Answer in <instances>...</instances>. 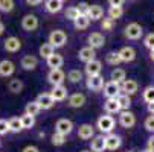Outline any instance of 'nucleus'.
I'll use <instances>...</instances> for the list:
<instances>
[{
	"label": "nucleus",
	"mask_w": 154,
	"mask_h": 152,
	"mask_svg": "<svg viewBox=\"0 0 154 152\" xmlns=\"http://www.w3.org/2000/svg\"><path fill=\"white\" fill-rule=\"evenodd\" d=\"M84 72H85L87 76H98V75H101V72H102V62L98 61V59H93L90 62H87L85 67H84Z\"/></svg>",
	"instance_id": "12"
},
{
	"label": "nucleus",
	"mask_w": 154,
	"mask_h": 152,
	"mask_svg": "<svg viewBox=\"0 0 154 152\" xmlns=\"http://www.w3.org/2000/svg\"><path fill=\"white\" fill-rule=\"evenodd\" d=\"M79 15H81V12L76 6H70V8H67V11H66V18L72 20V21H75Z\"/></svg>",
	"instance_id": "39"
},
{
	"label": "nucleus",
	"mask_w": 154,
	"mask_h": 152,
	"mask_svg": "<svg viewBox=\"0 0 154 152\" xmlns=\"http://www.w3.org/2000/svg\"><path fill=\"white\" fill-rule=\"evenodd\" d=\"M3 47H5L6 52H9V53H15V52H18V50L21 49V40L17 38V37H9V38H6Z\"/></svg>",
	"instance_id": "19"
},
{
	"label": "nucleus",
	"mask_w": 154,
	"mask_h": 152,
	"mask_svg": "<svg viewBox=\"0 0 154 152\" xmlns=\"http://www.w3.org/2000/svg\"><path fill=\"white\" fill-rule=\"evenodd\" d=\"M67 103H69V106H72V108H81V106H84V103H85V96H84L82 93H73L72 96H69Z\"/></svg>",
	"instance_id": "24"
},
{
	"label": "nucleus",
	"mask_w": 154,
	"mask_h": 152,
	"mask_svg": "<svg viewBox=\"0 0 154 152\" xmlns=\"http://www.w3.org/2000/svg\"><path fill=\"white\" fill-rule=\"evenodd\" d=\"M14 72H15V66L12 61H9V59L0 61V76L2 78H9L14 75Z\"/></svg>",
	"instance_id": "18"
},
{
	"label": "nucleus",
	"mask_w": 154,
	"mask_h": 152,
	"mask_svg": "<svg viewBox=\"0 0 154 152\" xmlns=\"http://www.w3.org/2000/svg\"><path fill=\"white\" fill-rule=\"evenodd\" d=\"M87 41H89V46L96 50V49L104 47V44H105V37H104L101 32H92V34L89 35V38H87Z\"/></svg>",
	"instance_id": "14"
},
{
	"label": "nucleus",
	"mask_w": 154,
	"mask_h": 152,
	"mask_svg": "<svg viewBox=\"0 0 154 152\" xmlns=\"http://www.w3.org/2000/svg\"><path fill=\"white\" fill-rule=\"evenodd\" d=\"M149 56H151V59H152V61H154V49H152V50H151V53H149Z\"/></svg>",
	"instance_id": "54"
},
{
	"label": "nucleus",
	"mask_w": 154,
	"mask_h": 152,
	"mask_svg": "<svg viewBox=\"0 0 154 152\" xmlns=\"http://www.w3.org/2000/svg\"><path fill=\"white\" fill-rule=\"evenodd\" d=\"M73 25H75V29H78V31H84V29L89 28V25H90V18L87 17V15H79V17L73 21Z\"/></svg>",
	"instance_id": "30"
},
{
	"label": "nucleus",
	"mask_w": 154,
	"mask_h": 152,
	"mask_svg": "<svg viewBox=\"0 0 154 152\" xmlns=\"http://www.w3.org/2000/svg\"><path fill=\"white\" fill-rule=\"evenodd\" d=\"M143 100L146 103H152L154 102V85H149L143 90Z\"/></svg>",
	"instance_id": "41"
},
{
	"label": "nucleus",
	"mask_w": 154,
	"mask_h": 152,
	"mask_svg": "<svg viewBox=\"0 0 154 152\" xmlns=\"http://www.w3.org/2000/svg\"><path fill=\"white\" fill-rule=\"evenodd\" d=\"M61 2H67V0H61Z\"/></svg>",
	"instance_id": "57"
},
{
	"label": "nucleus",
	"mask_w": 154,
	"mask_h": 152,
	"mask_svg": "<svg viewBox=\"0 0 154 152\" xmlns=\"http://www.w3.org/2000/svg\"><path fill=\"white\" fill-rule=\"evenodd\" d=\"M104 96L107 99H116L121 94V84L115 82V81H108L104 84Z\"/></svg>",
	"instance_id": "4"
},
{
	"label": "nucleus",
	"mask_w": 154,
	"mask_h": 152,
	"mask_svg": "<svg viewBox=\"0 0 154 152\" xmlns=\"http://www.w3.org/2000/svg\"><path fill=\"white\" fill-rule=\"evenodd\" d=\"M0 148H2V142H0Z\"/></svg>",
	"instance_id": "58"
},
{
	"label": "nucleus",
	"mask_w": 154,
	"mask_h": 152,
	"mask_svg": "<svg viewBox=\"0 0 154 152\" xmlns=\"http://www.w3.org/2000/svg\"><path fill=\"white\" fill-rule=\"evenodd\" d=\"M124 15V9L122 6H110L108 8V18L112 20H118Z\"/></svg>",
	"instance_id": "38"
},
{
	"label": "nucleus",
	"mask_w": 154,
	"mask_h": 152,
	"mask_svg": "<svg viewBox=\"0 0 154 152\" xmlns=\"http://www.w3.org/2000/svg\"><path fill=\"white\" fill-rule=\"evenodd\" d=\"M43 2H45V0H26V3L31 5V6H37V5H40Z\"/></svg>",
	"instance_id": "51"
},
{
	"label": "nucleus",
	"mask_w": 154,
	"mask_h": 152,
	"mask_svg": "<svg viewBox=\"0 0 154 152\" xmlns=\"http://www.w3.org/2000/svg\"><path fill=\"white\" fill-rule=\"evenodd\" d=\"M35 102L38 103V106L41 108V110H51V108L55 105V100L51 96V93H40L37 96Z\"/></svg>",
	"instance_id": "7"
},
{
	"label": "nucleus",
	"mask_w": 154,
	"mask_h": 152,
	"mask_svg": "<svg viewBox=\"0 0 154 152\" xmlns=\"http://www.w3.org/2000/svg\"><path fill=\"white\" fill-rule=\"evenodd\" d=\"M81 12V15H87V9H89V3H85V2H81L78 6H76Z\"/></svg>",
	"instance_id": "47"
},
{
	"label": "nucleus",
	"mask_w": 154,
	"mask_h": 152,
	"mask_svg": "<svg viewBox=\"0 0 154 152\" xmlns=\"http://www.w3.org/2000/svg\"><path fill=\"white\" fill-rule=\"evenodd\" d=\"M113 26H115V20H112V18H104L101 21V28L104 31H112Z\"/></svg>",
	"instance_id": "45"
},
{
	"label": "nucleus",
	"mask_w": 154,
	"mask_h": 152,
	"mask_svg": "<svg viewBox=\"0 0 154 152\" xmlns=\"http://www.w3.org/2000/svg\"><path fill=\"white\" fill-rule=\"evenodd\" d=\"M73 131V122L69 119H58L55 123V133H60L63 136H69Z\"/></svg>",
	"instance_id": "5"
},
{
	"label": "nucleus",
	"mask_w": 154,
	"mask_h": 152,
	"mask_svg": "<svg viewBox=\"0 0 154 152\" xmlns=\"http://www.w3.org/2000/svg\"><path fill=\"white\" fill-rule=\"evenodd\" d=\"M148 111H149L151 116H154V102L152 103H148Z\"/></svg>",
	"instance_id": "52"
},
{
	"label": "nucleus",
	"mask_w": 154,
	"mask_h": 152,
	"mask_svg": "<svg viewBox=\"0 0 154 152\" xmlns=\"http://www.w3.org/2000/svg\"><path fill=\"white\" fill-rule=\"evenodd\" d=\"M139 90V84L134 81V79H125L122 84H121V93L124 91V94H128V96H133L136 94Z\"/></svg>",
	"instance_id": "13"
},
{
	"label": "nucleus",
	"mask_w": 154,
	"mask_h": 152,
	"mask_svg": "<svg viewBox=\"0 0 154 152\" xmlns=\"http://www.w3.org/2000/svg\"><path fill=\"white\" fill-rule=\"evenodd\" d=\"M21 152H40V149L37 146H34V145H28L26 148H23Z\"/></svg>",
	"instance_id": "48"
},
{
	"label": "nucleus",
	"mask_w": 154,
	"mask_h": 152,
	"mask_svg": "<svg viewBox=\"0 0 154 152\" xmlns=\"http://www.w3.org/2000/svg\"><path fill=\"white\" fill-rule=\"evenodd\" d=\"M20 122H21V128H23V129H31L35 125V117L25 113L23 116L20 117Z\"/></svg>",
	"instance_id": "32"
},
{
	"label": "nucleus",
	"mask_w": 154,
	"mask_h": 152,
	"mask_svg": "<svg viewBox=\"0 0 154 152\" xmlns=\"http://www.w3.org/2000/svg\"><path fill=\"white\" fill-rule=\"evenodd\" d=\"M41 111V108L38 106V103L35 102V100H32V102H29V103H26V106H25V113L26 114H29V116H38V113Z\"/></svg>",
	"instance_id": "33"
},
{
	"label": "nucleus",
	"mask_w": 154,
	"mask_h": 152,
	"mask_svg": "<svg viewBox=\"0 0 154 152\" xmlns=\"http://www.w3.org/2000/svg\"><path fill=\"white\" fill-rule=\"evenodd\" d=\"M143 126H145V129L148 133L154 134V116H148L143 122Z\"/></svg>",
	"instance_id": "43"
},
{
	"label": "nucleus",
	"mask_w": 154,
	"mask_h": 152,
	"mask_svg": "<svg viewBox=\"0 0 154 152\" xmlns=\"http://www.w3.org/2000/svg\"><path fill=\"white\" fill-rule=\"evenodd\" d=\"M118 53H119L121 62H131V61H134V58H136V50L133 47H130V46L122 47Z\"/></svg>",
	"instance_id": "22"
},
{
	"label": "nucleus",
	"mask_w": 154,
	"mask_h": 152,
	"mask_svg": "<svg viewBox=\"0 0 154 152\" xmlns=\"http://www.w3.org/2000/svg\"><path fill=\"white\" fill-rule=\"evenodd\" d=\"M23 82H21L20 79H11L9 82H8V90L12 93V94H20L21 91H23Z\"/></svg>",
	"instance_id": "28"
},
{
	"label": "nucleus",
	"mask_w": 154,
	"mask_h": 152,
	"mask_svg": "<svg viewBox=\"0 0 154 152\" xmlns=\"http://www.w3.org/2000/svg\"><path fill=\"white\" fill-rule=\"evenodd\" d=\"M90 151L92 152H104L105 151V136L104 134H99V136H93L92 137Z\"/></svg>",
	"instance_id": "17"
},
{
	"label": "nucleus",
	"mask_w": 154,
	"mask_h": 152,
	"mask_svg": "<svg viewBox=\"0 0 154 152\" xmlns=\"http://www.w3.org/2000/svg\"><path fill=\"white\" fill-rule=\"evenodd\" d=\"M143 46H145L146 49H149V50L154 49V34H152V32L148 34V35L143 38Z\"/></svg>",
	"instance_id": "44"
},
{
	"label": "nucleus",
	"mask_w": 154,
	"mask_h": 152,
	"mask_svg": "<svg viewBox=\"0 0 154 152\" xmlns=\"http://www.w3.org/2000/svg\"><path fill=\"white\" fill-rule=\"evenodd\" d=\"M104 111L107 114H118V113H121L118 100L116 99H107L105 103H104Z\"/></svg>",
	"instance_id": "25"
},
{
	"label": "nucleus",
	"mask_w": 154,
	"mask_h": 152,
	"mask_svg": "<svg viewBox=\"0 0 154 152\" xmlns=\"http://www.w3.org/2000/svg\"><path fill=\"white\" fill-rule=\"evenodd\" d=\"M105 62H107V64H110V66H113V67L119 66V64H121L119 53H118V52H108V53H107V56H105Z\"/></svg>",
	"instance_id": "34"
},
{
	"label": "nucleus",
	"mask_w": 154,
	"mask_h": 152,
	"mask_svg": "<svg viewBox=\"0 0 154 152\" xmlns=\"http://www.w3.org/2000/svg\"><path fill=\"white\" fill-rule=\"evenodd\" d=\"M14 6V0H0V11L2 12H11Z\"/></svg>",
	"instance_id": "42"
},
{
	"label": "nucleus",
	"mask_w": 154,
	"mask_h": 152,
	"mask_svg": "<svg viewBox=\"0 0 154 152\" xmlns=\"http://www.w3.org/2000/svg\"><path fill=\"white\" fill-rule=\"evenodd\" d=\"M95 56H96V50H95L93 47H90V46H85V47L79 49V52H78V58H79V61H82L84 64L96 59Z\"/></svg>",
	"instance_id": "15"
},
{
	"label": "nucleus",
	"mask_w": 154,
	"mask_h": 152,
	"mask_svg": "<svg viewBox=\"0 0 154 152\" xmlns=\"http://www.w3.org/2000/svg\"><path fill=\"white\" fill-rule=\"evenodd\" d=\"M140 152H154V151H151V149H148V148H146V149H143V151H140Z\"/></svg>",
	"instance_id": "55"
},
{
	"label": "nucleus",
	"mask_w": 154,
	"mask_h": 152,
	"mask_svg": "<svg viewBox=\"0 0 154 152\" xmlns=\"http://www.w3.org/2000/svg\"><path fill=\"white\" fill-rule=\"evenodd\" d=\"M115 126H116L115 119H113L112 116H108V114H107V116H101V117L96 120V128L99 129L101 134H104V136L113 133Z\"/></svg>",
	"instance_id": "1"
},
{
	"label": "nucleus",
	"mask_w": 154,
	"mask_h": 152,
	"mask_svg": "<svg viewBox=\"0 0 154 152\" xmlns=\"http://www.w3.org/2000/svg\"><path fill=\"white\" fill-rule=\"evenodd\" d=\"M125 0H108L110 6H122Z\"/></svg>",
	"instance_id": "49"
},
{
	"label": "nucleus",
	"mask_w": 154,
	"mask_h": 152,
	"mask_svg": "<svg viewBox=\"0 0 154 152\" xmlns=\"http://www.w3.org/2000/svg\"><path fill=\"white\" fill-rule=\"evenodd\" d=\"M119 125L122 128H133L136 125V116H134V113H131L130 110L121 111L119 113Z\"/></svg>",
	"instance_id": "6"
},
{
	"label": "nucleus",
	"mask_w": 154,
	"mask_h": 152,
	"mask_svg": "<svg viewBox=\"0 0 154 152\" xmlns=\"http://www.w3.org/2000/svg\"><path fill=\"white\" fill-rule=\"evenodd\" d=\"M9 133V125H8V120L5 119H0V136H5Z\"/></svg>",
	"instance_id": "46"
},
{
	"label": "nucleus",
	"mask_w": 154,
	"mask_h": 152,
	"mask_svg": "<svg viewBox=\"0 0 154 152\" xmlns=\"http://www.w3.org/2000/svg\"><path fill=\"white\" fill-rule=\"evenodd\" d=\"M95 136V128L90 125V123H82L79 128H78V137L81 140H89Z\"/></svg>",
	"instance_id": "20"
},
{
	"label": "nucleus",
	"mask_w": 154,
	"mask_h": 152,
	"mask_svg": "<svg viewBox=\"0 0 154 152\" xmlns=\"http://www.w3.org/2000/svg\"><path fill=\"white\" fill-rule=\"evenodd\" d=\"M3 32H5V25L2 23V21H0V35H2Z\"/></svg>",
	"instance_id": "53"
},
{
	"label": "nucleus",
	"mask_w": 154,
	"mask_h": 152,
	"mask_svg": "<svg viewBox=\"0 0 154 152\" xmlns=\"http://www.w3.org/2000/svg\"><path fill=\"white\" fill-rule=\"evenodd\" d=\"M81 152H92V151H87V149H84V151H81Z\"/></svg>",
	"instance_id": "56"
},
{
	"label": "nucleus",
	"mask_w": 154,
	"mask_h": 152,
	"mask_svg": "<svg viewBox=\"0 0 154 152\" xmlns=\"http://www.w3.org/2000/svg\"><path fill=\"white\" fill-rule=\"evenodd\" d=\"M67 79L72 82V84H78L82 81V72L78 70V69H72L69 73H67Z\"/></svg>",
	"instance_id": "36"
},
{
	"label": "nucleus",
	"mask_w": 154,
	"mask_h": 152,
	"mask_svg": "<svg viewBox=\"0 0 154 152\" xmlns=\"http://www.w3.org/2000/svg\"><path fill=\"white\" fill-rule=\"evenodd\" d=\"M104 15V9L99 5H89V9H87V17L90 20H101Z\"/></svg>",
	"instance_id": "26"
},
{
	"label": "nucleus",
	"mask_w": 154,
	"mask_h": 152,
	"mask_svg": "<svg viewBox=\"0 0 154 152\" xmlns=\"http://www.w3.org/2000/svg\"><path fill=\"white\" fill-rule=\"evenodd\" d=\"M8 125H9V133H20L21 129V122H20V117H11L8 120Z\"/></svg>",
	"instance_id": "35"
},
{
	"label": "nucleus",
	"mask_w": 154,
	"mask_h": 152,
	"mask_svg": "<svg viewBox=\"0 0 154 152\" xmlns=\"http://www.w3.org/2000/svg\"><path fill=\"white\" fill-rule=\"evenodd\" d=\"M45 6H46V11L48 12L57 14V12H60L63 9V2H61V0H46Z\"/></svg>",
	"instance_id": "27"
},
{
	"label": "nucleus",
	"mask_w": 154,
	"mask_h": 152,
	"mask_svg": "<svg viewBox=\"0 0 154 152\" xmlns=\"http://www.w3.org/2000/svg\"><path fill=\"white\" fill-rule=\"evenodd\" d=\"M21 28L28 32H32L38 28V18L34 14H26L23 18H21Z\"/></svg>",
	"instance_id": "9"
},
{
	"label": "nucleus",
	"mask_w": 154,
	"mask_h": 152,
	"mask_svg": "<svg viewBox=\"0 0 154 152\" xmlns=\"http://www.w3.org/2000/svg\"><path fill=\"white\" fill-rule=\"evenodd\" d=\"M130 152H133V151H130Z\"/></svg>",
	"instance_id": "59"
},
{
	"label": "nucleus",
	"mask_w": 154,
	"mask_h": 152,
	"mask_svg": "<svg viewBox=\"0 0 154 152\" xmlns=\"http://www.w3.org/2000/svg\"><path fill=\"white\" fill-rule=\"evenodd\" d=\"M121 145H122V137L121 136H118L115 133H110V134L105 136V149L116 151V149L121 148Z\"/></svg>",
	"instance_id": "8"
},
{
	"label": "nucleus",
	"mask_w": 154,
	"mask_h": 152,
	"mask_svg": "<svg viewBox=\"0 0 154 152\" xmlns=\"http://www.w3.org/2000/svg\"><path fill=\"white\" fill-rule=\"evenodd\" d=\"M49 44L54 47V49H58V47H63L66 43H67V35H66L64 31L61 29H55L49 34Z\"/></svg>",
	"instance_id": "2"
},
{
	"label": "nucleus",
	"mask_w": 154,
	"mask_h": 152,
	"mask_svg": "<svg viewBox=\"0 0 154 152\" xmlns=\"http://www.w3.org/2000/svg\"><path fill=\"white\" fill-rule=\"evenodd\" d=\"M51 96L54 97L55 102H61L67 97V88L64 85H54L51 90Z\"/></svg>",
	"instance_id": "21"
},
{
	"label": "nucleus",
	"mask_w": 154,
	"mask_h": 152,
	"mask_svg": "<svg viewBox=\"0 0 154 152\" xmlns=\"http://www.w3.org/2000/svg\"><path fill=\"white\" fill-rule=\"evenodd\" d=\"M48 81H49V84H52V87L63 85V82L66 81V73L61 69H54L48 73Z\"/></svg>",
	"instance_id": "10"
},
{
	"label": "nucleus",
	"mask_w": 154,
	"mask_h": 152,
	"mask_svg": "<svg viewBox=\"0 0 154 152\" xmlns=\"http://www.w3.org/2000/svg\"><path fill=\"white\" fill-rule=\"evenodd\" d=\"M38 66V59L34 56V55H25L20 61V67L26 70V72H31V70H35Z\"/></svg>",
	"instance_id": "16"
},
{
	"label": "nucleus",
	"mask_w": 154,
	"mask_h": 152,
	"mask_svg": "<svg viewBox=\"0 0 154 152\" xmlns=\"http://www.w3.org/2000/svg\"><path fill=\"white\" fill-rule=\"evenodd\" d=\"M38 52H40L41 58H49V56L55 52V49L49 44V43H43V44L40 46V49H38Z\"/></svg>",
	"instance_id": "37"
},
{
	"label": "nucleus",
	"mask_w": 154,
	"mask_h": 152,
	"mask_svg": "<svg viewBox=\"0 0 154 152\" xmlns=\"http://www.w3.org/2000/svg\"><path fill=\"white\" fill-rule=\"evenodd\" d=\"M116 100H118V103H119L121 111H127V110H130V106H131V96L121 93V94L116 97Z\"/></svg>",
	"instance_id": "29"
},
{
	"label": "nucleus",
	"mask_w": 154,
	"mask_h": 152,
	"mask_svg": "<svg viewBox=\"0 0 154 152\" xmlns=\"http://www.w3.org/2000/svg\"><path fill=\"white\" fill-rule=\"evenodd\" d=\"M124 35L128 40H140L142 35H143V29L139 23H130V25L125 26Z\"/></svg>",
	"instance_id": "3"
},
{
	"label": "nucleus",
	"mask_w": 154,
	"mask_h": 152,
	"mask_svg": "<svg viewBox=\"0 0 154 152\" xmlns=\"http://www.w3.org/2000/svg\"><path fill=\"white\" fill-rule=\"evenodd\" d=\"M85 85H87V88H89L90 91H101L104 88V78L101 75H98V76H89V78H87Z\"/></svg>",
	"instance_id": "11"
},
{
	"label": "nucleus",
	"mask_w": 154,
	"mask_h": 152,
	"mask_svg": "<svg viewBox=\"0 0 154 152\" xmlns=\"http://www.w3.org/2000/svg\"><path fill=\"white\" fill-rule=\"evenodd\" d=\"M146 148L151 149V151H154V134L148 139V142H146Z\"/></svg>",
	"instance_id": "50"
},
{
	"label": "nucleus",
	"mask_w": 154,
	"mask_h": 152,
	"mask_svg": "<svg viewBox=\"0 0 154 152\" xmlns=\"http://www.w3.org/2000/svg\"><path fill=\"white\" fill-rule=\"evenodd\" d=\"M51 142H52L54 146H63L66 143V136H63L60 133H54L51 136Z\"/></svg>",
	"instance_id": "40"
},
{
	"label": "nucleus",
	"mask_w": 154,
	"mask_h": 152,
	"mask_svg": "<svg viewBox=\"0 0 154 152\" xmlns=\"http://www.w3.org/2000/svg\"><path fill=\"white\" fill-rule=\"evenodd\" d=\"M110 79L115 81V82H118V84H122V82L127 79V76H125V70L116 67L115 70H112V73H110Z\"/></svg>",
	"instance_id": "31"
},
{
	"label": "nucleus",
	"mask_w": 154,
	"mask_h": 152,
	"mask_svg": "<svg viewBox=\"0 0 154 152\" xmlns=\"http://www.w3.org/2000/svg\"><path fill=\"white\" fill-rule=\"evenodd\" d=\"M46 64H48V67H51V70L54 69H61L63 67V64H64V58L60 55V53H52L49 58H46Z\"/></svg>",
	"instance_id": "23"
}]
</instances>
